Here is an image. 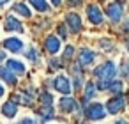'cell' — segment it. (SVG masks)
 Instances as JSON below:
<instances>
[{
    "label": "cell",
    "instance_id": "6da1fadb",
    "mask_svg": "<svg viewBox=\"0 0 129 124\" xmlns=\"http://www.w3.org/2000/svg\"><path fill=\"white\" fill-rule=\"evenodd\" d=\"M115 75H117V66H115V62H111V60L101 64V66L95 69V76H97L99 80H103V82H110Z\"/></svg>",
    "mask_w": 129,
    "mask_h": 124
},
{
    "label": "cell",
    "instance_id": "7a4b0ae2",
    "mask_svg": "<svg viewBox=\"0 0 129 124\" xmlns=\"http://www.w3.org/2000/svg\"><path fill=\"white\" fill-rule=\"evenodd\" d=\"M104 115H106V108H104L101 103H92V105H88V108H87V117H88V119L99 120V119H103Z\"/></svg>",
    "mask_w": 129,
    "mask_h": 124
},
{
    "label": "cell",
    "instance_id": "3957f363",
    "mask_svg": "<svg viewBox=\"0 0 129 124\" xmlns=\"http://www.w3.org/2000/svg\"><path fill=\"white\" fill-rule=\"evenodd\" d=\"M122 13H124V4L120 2V0L111 2V4L108 6V11H106V14H108L113 21H118V20L122 18Z\"/></svg>",
    "mask_w": 129,
    "mask_h": 124
},
{
    "label": "cell",
    "instance_id": "277c9868",
    "mask_svg": "<svg viewBox=\"0 0 129 124\" xmlns=\"http://www.w3.org/2000/svg\"><path fill=\"white\" fill-rule=\"evenodd\" d=\"M124 106H125V101H124V97L122 96H117V97H111L108 103H106V110L110 112V113H118V112H122L124 110Z\"/></svg>",
    "mask_w": 129,
    "mask_h": 124
},
{
    "label": "cell",
    "instance_id": "5b68a950",
    "mask_svg": "<svg viewBox=\"0 0 129 124\" xmlns=\"http://www.w3.org/2000/svg\"><path fill=\"white\" fill-rule=\"evenodd\" d=\"M53 85H55V89H57L58 92H62V94H69V92H71V82H69V78L64 76V75L57 76L55 82H53Z\"/></svg>",
    "mask_w": 129,
    "mask_h": 124
},
{
    "label": "cell",
    "instance_id": "8992f818",
    "mask_svg": "<svg viewBox=\"0 0 129 124\" xmlns=\"http://www.w3.org/2000/svg\"><path fill=\"white\" fill-rule=\"evenodd\" d=\"M87 14H88V20L94 23V25H99L103 23V13L97 6H88L87 7Z\"/></svg>",
    "mask_w": 129,
    "mask_h": 124
},
{
    "label": "cell",
    "instance_id": "52a82bcc",
    "mask_svg": "<svg viewBox=\"0 0 129 124\" xmlns=\"http://www.w3.org/2000/svg\"><path fill=\"white\" fill-rule=\"evenodd\" d=\"M94 59H95V53H94L92 50H88V48H81V50H80V59H78V62H80L81 66L92 64Z\"/></svg>",
    "mask_w": 129,
    "mask_h": 124
},
{
    "label": "cell",
    "instance_id": "ba28073f",
    "mask_svg": "<svg viewBox=\"0 0 129 124\" xmlns=\"http://www.w3.org/2000/svg\"><path fill=\"white\" fill-rule=\"evenodd\" d=\"M67 25H69V29H71L73 32H78V30L81 29V18H80L78 14L71 13V14H67Z\"/></svg>",
    "mask_w": 129,
    "mask_h": 124
},
{
    "label": "cell",
    "instance_id": "9c48e42d",
    "mask_svg": "<svg viewBox=\"0 0 129 124\" xmlns=\"http://www.w3.org/2000/svg\"><path fill=\"white\" fill-rule=\"evenodd\" d=\"M46 50H48L50 53H57V52L60 50V41H58V37L48 36V37H46Z\"/></svg>",
    "mask_w": 129,
    "mask_h": 124
},
{
    "label": "cell",
    "instance_id": "30bf717a",
    "mask_svg": "<svg viewBox=\"0 0 129 124\" xmlns=\"http://www.w3.org/2000/svg\"><path fill=\"white\" fill-rule=\"evenodd\" d=\"M16 112H18V105H16L14 101H7V103L2 106V113H4L6 117H9V119H13V117L16 115Z\"/></svg>",
    "mask_w": 129,
    "mask_h": 124
},
{
    "label": "cell",
    "instance_id": "8fae6325",
    "mask_svg": "<svg viewBox=\"0 0 129 124\" xmlns=\"http://www.w3.org/2000/svg\"><path fill=\"white\" fill-rule=\"evenodd\" d=\"M6 30H14V32H23V27L21 23L14 18V16H9L6 20Z\"/></svg>",
    "mask_w": 129,
    "mask_h": 124
},
{
    "label": "cell",
    "instance_id": "7c38bea8",
    "mask_svg": "<svg viewBox=\"0 0 129 124\" xmlns=\"http://www.w3.org/2000/svg\"><path fill=\"white\" fill-rule=\"evenodd\" d=\"M4 46L7 50H11V52H20L23 48V43L20 39H16V37H11V39H6L4 41Z\"/></svg>",
    "mask_w": 129,
    "mask_h": 124
},
{
    "label": "cell",
    "instance_id": "4fadbf2b",
    "mask_svg": "<svg viewBox=\"0 0 129 124\" xmlns=\"http://www.w3.org/2000/svg\"><path fill=\"white\" fill-rule=\"evenodd\" d=\"M60 110L62 112H74L76 110V101L73 97H62L60 99Z\"/></svg>",
    "mask_w": 129,
    "mask_h": 124
},
{
    "label": "cell",
    "instance_id": "5bb4252c",
    "mask_svg": "<svg viewBox=\"0 0 129 124\" xmlns=\"http://www.w3.org/2000/svg\"><path fill=\"white\" fill-rule=\"evenodd\" d=\"M0 78H4L7 83H11V85H16V76L13 75V71L9 69V67H0Z\"/></svg>",
    "mask_w": 129,
    "mask_h": 124
},
{
    "label": "cell",
    "instance_id": "9a60e30c",
    "mask_svg": "<svg viewBox=\"0 0 129 124\" xmlns=\"http://www.w3.org/2000/svg\"><path fill=\"white\" fill-rule=\"evenodd\" d=\"M7 67L11 69V71H14V73H25V64H21V62H18V60H14V59H9L7 60Z\"/></svg>",
    "mask_w": 129,
    "mask_h": 124
},
{
    "label": "cell",
    "instance_id": "2e32d148",
    "mask_svg": "<svg viewBox=\"0 0 129 124\" xmlns=\"http://www.w3.org/2000/svg\"><path fill=\"white\" fill-rule=\"evenodd\" d=\"M13 11H14V13H18V14H21V16H25V18H28V16H30V9H28V7H27L23 2H18V4H14Z\"/></svg>",
    "mask_w": 129,
    "mask_h": 124
},
{
    "label": "cell",
    "instance_id": "e0dca14e",
    "mask_svg": "<svg viewBox=\"0 0 129 124\" xmlns=\"http://www.w3.org/2000/svg\"><path fill=\"white\" fill-rule=\"evenodd\" d=\"M28 2L37 9V11H41V13H44V11H48V4L44 2V0H28Z\"/></svg>",
    "mask_w": 129,
    "mask_h": 124
},
{
    "label": "cell",
    "instance_id": "ac0fdd59",
    "mask_svg": "<svg viewBox=\"0 0 129 124\" xmlns=\"http://www.w3.org/2000/svg\"><path fill=\"white\" fill-rule=\"evenodd\" d=\"M94 96H95V87H94V83H87V89H85V101L92 99Z\"/></svg>",
    "mask_w": 129,
    "mask_h": 124
},
{
    "label": "cell",
    "instance_id": "d6986e66",
    "mask_svg": "<svg viewBox=\"0 0 129 124\" xmlns=\"http://www.w3.org/2000/svg\"><path fill=\"white\" fill-rule=\"evenodd\" d=\"M39 99L43 101L44 106H51V103H53V97H51V94H48V92H43V94L39 96Z\"/></svg>",
    "mask_w": 129,
    "mask_h": 124
},
{
    "label": "cell",
    "instance_id": "ffe728a7",
    "mask_svg": "<svg viewBox=\"0 0 129 124\" xmlns=\"http://www.w3.org/2000/svg\"><path fill=\"white\" fill-rule=\"evenodd\" d=\"M108 89H110L111 92H120V90H122V82H111V83L108 85Z\"/></svg>",
    "mask_w": 129,
    "mask_h": 124
},
{
    "label": "cell",
    "instance_id": "44dd1931",
    "mask_svg": "<svg viewBox=\"0 0 129 124\" xmlns=\"http://www.w3.org/2000/svg\"><path fill=\"white\" fill-rule=\"evenodd\" d=\"M41 113H43L44 119H51V117H53V106H44V108L41 110Z\"/></svg>",
    "mask_w": 129,
    "mask_h": 124
},
{
    "label": "cell",
    "instance_id": "7402d4cb",
    "mask_svg": "<svg viewBox=\"0 0 129 124\" xmlns=\"http://www.w3.org/2000/svg\"><path fill=\"white\" fill-rule=\"evenodd\" d=\"M27 57H28L30 60H37V52H36L34 48H30V50L27 52Z\"/></svg>",
    "mask_w": 129,
    "mask_h": 124
},
{
    "label": "cell",
    "instance_id": "603a6c76",
    "mask_svg": "<svg viewBox=\"0 0 129 124\" xmlns=\"http://www.w3.org/2000/svg\"><path fill=\"white\" fill-rule=\"evenodd\" d=\"M73 52H74V50H73V46H67V48L64 50V57H66V59H69V57L73 55Z\"/></svg>",
    "mask_w": 129,
    "mask_h": 124
},
{
    "label": "cell",
    "instance_id": "cb8c5ba5",
    "mask_svg": "<svg viewBox=\"0 0 129 124\" xmlns=\"http://www.w3.org/2000/svg\"><path fill=\"white\" fill-rule=\"evenodd\" d=\"M58 34H60L62 37H66V36H67V32H66V27H58Z\"/></svg>",
    "mask_w": 129,
    "mask_h": 124
},
{
    "label": "cell",
    "instance_id": "d4e9b609",
    "mask_svg": "<svg viewBox=\"0 0 129 124\" xmlns=\"http://www.w3.org/2000/svg\"><path fill=\"white\" fill-rule=\"evenodd\" d=\"M20 124H36V120H34V119H23Z\"/></svg>",
    "mask_w": 129,
    "mask_h": 124
},
{
    "label": "cell",
    "instance_id": "484cf974",
    "mask_svg": "<svg viewBox=\"0 0 129 124\" xmlns=\"http://www.w3.org/2000/svg\"><path fill=\"white\" fill-rule=\"evenodd\" d=\"M115 124H129V122H127V120H125V119H118V120H117V122H115Z\"/></svg>",
    "mask_w": 129,
    "mask_h": 124
},
{
    "label": "cell",
    "instance_id": "4316f807",
    "mask_svg": "<svg viewBox=\"0 0 129 124\" xmlns=\"http://www.w3.org/2000/svg\"><path fill=\"white\" fill-rule=\"evenodd\" d=\"M124 30H125V32H129V20L125 21V25H124Z\"/></svg>",
    "mask_w": 129,
    "mask_h": 124
},
{
    "label": "cell",
    "instance_id": "83f0119b",
    "mask_svg": "<svg viewBox=\"0 0 129 124\" xmlns=\"http://www.w3.org/2000/svg\"><path fill=\"white\" fill-rule=\"evenodd\" d=\"M80 2H81V0H71V4H73V6H78Z\"/></svg>",
    "mask_w": 129,
    "mask_h": 124
},
{
    "label": "cell",
    "instance_id": "f1b7e54d",
    "mask_svg": "<svg viewBox=\"0 0 129 124\" xmlns=\"http://www.w3.org/2000/svg\"><path fill=\"white\" fill-rule=\"evenodd\" d=\"M7 2H9V0H0V7H2V6H6Z\"/></svg>",
    "mask_w": 129,
    "mask_h": 124
},
{
    "label": "cell",
    "instance_id": "f546056e",
    "mask_svg": "<svg viewBox=\"0 0 129 124\" xmlns=\"http://www.w3.org/2000/svg\"><path fill=\"white\" fill-rule=\"evenodd\" d=\"M4 59H6V55H4V52H0V62H2Z\"/></svg>",
    "mask_w": 129,
    "mask_h": 124
},
{
    "label": "cell",
    "instance_id": "4dcf8cb0",
    "mask_svg": "<svg viewBox=\"0 0 129 124\" xmlns=\"http://www.w3.org/2000/svg\"><path fill=\"white\" fill-rule=\"evenodd\" d=\"M51 2H53V6H58V4L62 2V0H51Z\"/></svg>",
    "mask_w": 129,
    "mask_h": 124
},
{
    "label": "cell",
    "instance_id": "1f68e13d",
    "mask_svg": "<svg viewBox=\"0 0 129 124\" xmlns=\"http://www.w3.org/2000/svg\"><path fill=\"white\" fill-rule=\"evenodd\" d=\"M2 96H4V87L0 85V97H2Z\"/></svg>",
    "mask_w": 129,
    "mask_h": 124
},
{
    "label": "cell",
    "instance_id": "d6a6232c",
    "mask_svg": "<svg viewBox=\"0 0 129 124\" xmlns=\"http://www.w3.org/2000/svg\"><path fill=\"white\" fill-rule=\"evenodd\" d=\"M127 75H129V67H127Z\"/></svg>",
    "mask_w": 129,
    "mask_h": 124
}]
</instances>
